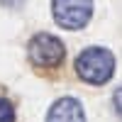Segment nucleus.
I'll return each mask as SVG.
<instances>
[{
    "label": "nucleus",
    "mask_w": 122,
    "mask_h": 122,
    "mask_svg": "<svg viewBox=\"0 0 122 122\" xmlns=\"http://www.w3.org/2000/svg\"><path fill=\"white\" fill-rule=\"evenodd\" d=\"M0 122H15V107L3 95H0Z\"/></svg>",
    "instance_id": "5"
},
{
    "label": "nucleus",
    "mask_w": 122,
    "mask_h": 122,
    "mask_svg": "<svg viewBox=\"0 0 122 122\" xmlns=\"http://www.w3.org/2000/svg\"><path fill=\"white\" fill-rule=\"evenodd\" d=\"M44 122H86V110L81 105V100L66 95L51 103Z\"/></svg>",
    "instance_id": "4"
},
{
    "label": "nucleus",
    "mask_w": 122,
    "mask_h": 122,
    "mask_svg": "<svg viewBox=\"0 0 122 122\" xmlns=\"http://www.w3.org/2000/svg\"><path fill=\"white\" fill-rule=\"evenodd\" d=\"M76 76L88 86H103L115 73V54L107 46H86L73 61Z\"/></svg>",
    "instance_id": "1"
},
{
    "label": "nucleus",
    "mask_w": 122,
    "mask_h": 122,
    "mask_svg": "<svg viewBox=\"0 0 122 122\" xmlns=\"http://www.w3.org/2000/svg\"><path fill=\"white\" fill-rule=\"evenodd\" d=\"M27 59L34 68H44V71L61 68L66 59V44L51 32H37L27 42Z\"/></svg>",
    "instance_id": "2"
},
{
    "label": "nucleus",
    "mask_w": 122,
    "mask_h": 122,
    "mask_svg": "<svg viewBox=\"0 0 122 122\" xmlns=\"http://www.w3.org/2000/svg\"><path fill=\"white\" fill-rule=\"evenodd\" d=\"M112 105H115V112L122 117V86H120L115 93H112Z\"/></svg>",
    "instance_id": "6"
},
{
    "label": "nucleus",
    "mask_w": 122,
    "mask_h": 122,
    "mask_svg": "<svg viewBox=\"0 0 122 122\" xmlns=\"http://www.w3.org/2000/svg\"><path fill=\"white\" fill-rule=\"evenodd\" d=\"M51 17L59 27L78 32L93 17V0H51Z\"/></svg>",
    "instance_id": "3"
},
{
    "label": "nucleus",
    "mask_w": 122,
    "mask_h": 122,
    "mask_svg": "<svg viewBox=\"0 0 122 122\" xmlns=\"http://www.w3.org/2000/svg\"><path fill=\"white\" fill-rule=\"evenodd\" d=\"M25 0H0V5H5V7H20Z\"/></svg>",
    "instance_id": "7"
}]
</instances>
